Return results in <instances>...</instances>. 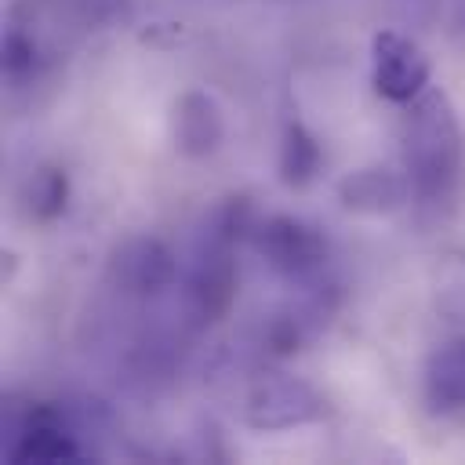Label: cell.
<instances>
[{
	"mask_svg": "<svg viewBox=\"0 0 465 465\" xmlns=\"http://www.w3.org/2000/svg\"><path fill=\"white\" fill-rule=\"evenodd\" d=\"M338 200L352 214L381 218V214H396L411 200V182L403 171L392 167H360L338 178Z\"/></svg>",
	"mask_w": 465,
	"mask_h": 465,
	"instance_id": "8",
	"label": "cell"
},
{
	"mask_svg": "<svg viewBox=\"0 0 465 465\" xmlns=\"http://www.w3.org/2000/svg\"><path fill=\"white\" fill-rule=\"evenodd\" d=\"M320 167H323V149H320L316 134L298 116H291L280 134V160H276L280 182L287 189H305L320 174Z\"/></svg>",
	"mask_w": 465,
	"mask_h": 465,
	"instance_id": "11",
	"label": "cell"
},
{
	"mask_svg": "<svg viewBox=\"0 0 465 465\" xmlns=\"http://www.w3.org/2000/svg\"><path fill=\"white\" fill-rule=\"evenodd\" d=\"M185 294L200 320H218L229 312L236 294V265H232V240H225L218 229H207V247L200 251L189 272Z\"/></svg>",
	"mask_w": 465,
	"mask_h": 465,
	"instance_id": "6",
	"label": "cell"
},
{
	"mask_svg": "<svg viewBox=\"0 0 465 465\" xmlns=\"http://www.w3.org/2000/svg\"><path fill=\"white\" fill-rule=\"evenodd\" d=\"M429 76L432 65L418 40L396 29H378L371 36V84L385 102L396 105L414 102L429 87Z\"/></svg>",
	"mask_w": 465,
	"mask_h": 465,
	"instance_id": "4",
	"label": "cell"
},
{
	"mask_svg": "<svg viewBox=\"0 0 465 465\" xmlns=\"http://www.w3.org/2000/svg\"><path fill=\"white\" fill-rule=\"evenodd\" d=\"M40 47L36 40L22 29V25H11L7 36H4V76L11 84H25L40 73Z\"/></svg>",
	"mask_w": 465,
	"mask_h": 465,
	"instance_id": "13",
	"label": "cell"
},
{
	"mask_svg": "<svg viewBox=\"0 0 465 465\" xmlns=\"http://www.w3.org/2000/svg\"><path fill=\"white\" fill-rule=\"evenodd\" d=\"M327 414L323 396L283 371H265L251 381L247 396H243V421L258 432H283V429H298V425H312Z\"/></svg>",
	"mask_w": 465,
	"mask_h": 465,
	"instance_id": "3",
	"label": "cell"
},
{
	"mask_svg": "<svg viewBox=\"0 0 465 465\" xmlns=\"http://www.w3.org/2000/svg\"><path fill=\"white\" fill-rule=\"evenodd\" d=\"M421 396L440 418H465V334L429 352L421 371Z\"/></svg>",
	"mask_w": 465,
	"mask_h": 465,
	"instance_id": "10",
	"label": "cell"
},
{
	"mask_svg": "<svg viewBox=\"0 0 465 465\" xmlns=\"http://www.w3.org/2000/svg\"><path fill=\"white\" fill-rule=\"evenodd\" d=\"M69 203V178L62 167H40L29 178V218L54 222Z\"/></svg>",
	"mask_w": 465,
	"mask_h": 465,
	"instance_id": "12",
	"label": "cell"
},
{
	"mask_svg": "<svg viewBox=\"0 0 465 465\" xmlns=\"http://www.w3.org/2000/svg\"><path fill=\"white\" fill-rule=\"evenodd\" d=\"M171 134H174V149L189 160H203L211 156L222 138H225V116L222 105L207 94V91H185L174 102V116H171Z\"/></svg>",
	"mask_w": 465,
	"mask_h": 465,
	"instance_id": "9",
	"label": "cell"
},
{
	"mask_svg": "<svg viewBox=\"0 0 465 465\" xmlns=\"http://www.w3.org/2000/svg\"><path fill=\"white\" fill-rule=\"evenodd\" d=\"M403 174L411 182V196L418 207H440L454 196L461 163H465V131L443 87H425L414 102H407L403 127Z\"/></svg>",
	"mask_w": 465,
	"mask_h": 465,
	"instance_id": "1",
	"label": "cell"
},
{
	"mask_svg": "<svg viewBox=\"0 0 465 465\" xmlns=\"http://www.w3.org/2000/svg\"><path fill=\"white\" fill-rule=\"evenodd\" d=\"M87 22H116L127 15V0H73Z\"/></svg>",
	"mask_w": 465,
	"mask_h": 465,
	"instance_id": "14",
	"label": "cell"
},
{
	"mask_svg": "<svg viewBox=\"0 0 465 465\" xmlns=\"http://www.w3.org/2000/svg\"><path fill=\"white\" fill-rule=\"evenodd\" d=\"M11 443L4 447L7 461H76L80 443L65 432L62 414L47 403H33L25 414L7 418Z\"/></svg>",
	"mask_w": 465,
	"mask_h": 465,
	"instance_id": "5",
	"label": "cell"
},
{
	"mask_svg": "<svg viewBox=\"0 0 465 465\" xmlns=\"http://www.w3.org/2000/svg\"><path fill=\"white\" fill-rule=\"evenodd\" d=\"M174 272H178L174 258L156 236H131L109 258V280L124 294H138V298H149L171 287Z\"/></svg>",
	"mask_w": 465,
	"mask_h": 465,
	"instance_id": "7",
	"label": "cell"
},
{
	"mask_svg": "<svg viewBox=\"0 0 465 465\" xmlns=\"http://www.w3.org/2000/svg\"><path fill=\"white\" fill-rule=\"evenodd\" d=\"M251 243L276 276L291 283H305V287H316V280L327 269V254H331L327 236L312 222H302L294 214L254 218Z\"/></svg>",
	"mask_w": 465,
	"mask_h": 465,
	"instance_id": "2",
	"label": "cell"
}]
</instances>
